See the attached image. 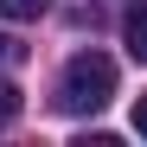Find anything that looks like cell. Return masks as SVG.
Returning a JSON list of instances; mask_svg holds the SVG:
<instances>
[{"label": "cell", "mask_w": 147, "mask_h": 147, "mask_svg": "<svg viewBox=\"0 0 147 147\" xmlns=\"http://www.w3.org/2000/svg\"><path fill=\"white\" fill-rule=\"evenodd\" d=\"M115 96V58H102V51H77L64 64V83H58V109H70V115H96Z\"/></svg>", "instance_id": "cell-1"}, {"label": "cell", "mask_w": 147, "mask_h": 147, "mask_svg": "<svg viewBox=\"0 0 147 147\" xmlns=\"http://www.w3.org/2000/svg\"><path fill=\"white\" fill-rule=\"evenodd\" d=\"M121 38H128V58L147 64V0H134V13H128V26H121Z\"/></svg>", "instance_id": "cell-2"}, {"label": "cell", "mask_w": 147, "mask_h": 147, "mask_svg": "<svg viewBox=\"0 0 147 147\" xmlns=\"http://www.w3.org/2000/svg\"><path fill=\"white\" fill-rule=\"evenodd\" d=\"M51 0H0V19H38Z\"/></svg>", "instance_id": "cell-3"}, {"label": "cell", "mask_w": 147, "mask_h": 147, "mask_svg": "<svg viewBox=\"0 0 147 147\" xmlns=\"http://www.w3.org/2000/svg\"><path fill=\"white\" fill-rule=\"evenodd\" d=\"M13 115H19V90H13V83H0V128H7Z\"/></svg>", "instance_id": "cell-4"}, {"label": "cell", "mask_w": 147, "mask_h": 147, "mask_svg": "<svg viewBox=\"0 0 147 147\" xmlns=\"http://www.w3.org/2000/svg\"><path fill=\"white\" fill-rule=\"evenodd\" d=\"M134 134H141V141H147V90H141V96H134Z\"/></svg>", "instance_id": "cell-5"}, {"label": "cell", "mask_w": 147, "mask_h": 147, "mask_svg": "<svg viewBox=\"0 0 147 147\" xmlns=\"http://www.w3.org/2000/svg\"><path fill=\"white\" fill-rule=\"evenodd\" d=\"M0 58H13V38H0Z\"/></svg>", "instance_id": "cell-6"}]
</instances>
